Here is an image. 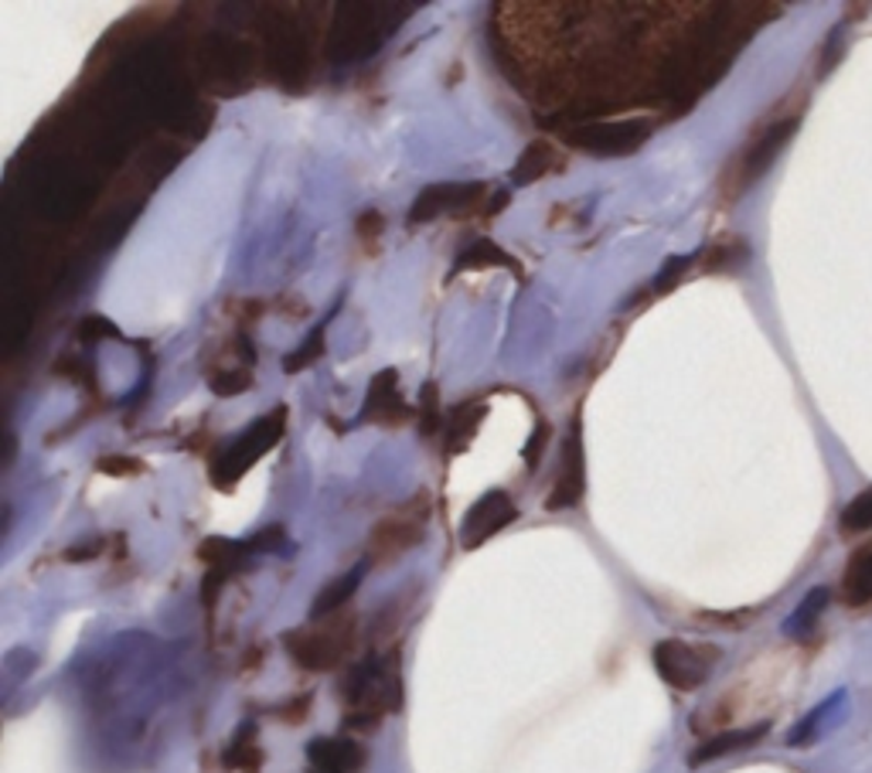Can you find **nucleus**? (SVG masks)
Returning <instances> with one entry per match:
<instances>
[{
    "instance_id": "obj_1",
    "label": "nucleus",
    "mask_w": 872,
    "mask_h": 773,
    "mask_svg": "<svg viewBox=\"0 0 872 773\" xmlns=\"http://www.w3.org/2000/svg\"><path fill=\"white\" fill-rule=\"evenodd\" d=\"M344 698H347V716L344 726L368 732L375 729L386 713L399 709L402 685H399V654L393 651L389 658H368L358 667H352L344 678Z\"/></svg>"
},
{
    "instance_id": "obj_2",
    "label": "nucleus",
    "mask_w": 872,
    "mask_h": 773,
    "mask_svg": "<svg viewBox=\"0 0 872 773\" xmlns=\"http://www.w3.org/2000/svg\"><path fill=\"white\" fill-rule=\"evenodd\" d=\"M355 617L331 614L324 620H313L310 627L290 630L284 638L290 658L307 667V672H331L355 648Z\"/></svg>"
},
{
    "instance_id": "obj_3",
    "label": "nucleus",
    "mask_w": 872,
    "mask_h": 773,
    "mask_svg": "<svg viewBox=\"0 0 872 773\" xmlns=\"http://www.w3.org/2000/svg\"><path fill=\"white\" fill-rule=\"evenodd\" d=\"M651 661L665 685L678 692L703 688L713 675V664L719 661V648L709 644H688V641H661L651 651Z\"/></svg>"
},
{
    "instance_id": "obj_4",
    "label": "nucleus",
    "mask_w": 872,
    "mask_h": 773,
    "mask_svg": "<svg viewBox=\"0 0 872 773\" xmlns=\"http://www.w3.org/2000/svg\"><path fill=\"white\" fill-rule=\"evenodd\" d=\"M284 423H287V409L280 406L276 412H269L266 419H260V423L242 437L232 450H225L222 453V464H212V477H216V484H232L242 471L246 467H253L260 456L284 437Z\"/></svg>"
},
{
    "instance_id": "obj_5",
    "label": "nucleus",
    "mask_w": 872,
    "mask_h": 773,
    "mask_svg": "<svg viewBox=\"0 0 872 773\" xmlns=\"http://www.w3.org/2000/svg\"><path fill=\"white\" fill-rule=\"evenodd\" d=\"M654 123L651 120H627V123H589L580 130L566 133V144L593 151V154H607V157H620L638 151L644 140L651 136Z\"/></svg>"
},
{
    "instance_id": "obj_6",
    "label": "nucleus",
    "mask_w": 872,
    "mask_h": 773,
    "mask_svg": "<svg viewBox=\"0 0 872 773\" xmlns=\"http://www.w3.org/2000/svg\"><path fill=\"white\" fill-rule=\"evenodd\" d=\"M518 518V508L515 501L508 498V490H487L484 498H477L464 521H461V545L471 552V549H481L492 535H498L501 529H508V524Z\"/></svg>"
},
{
    "instance_id": "obj_7",
    "label": "nucleus",
    "mask_w": 872,
    "mask_h": 773,
    "mask_svg": "<svg viewBox=\"0 0 872 773\" xmlns=\"http://www.w3.org/2000/svg\"><path fill=\"white\" fill-rule=\"evenodd\" d=\"M794 130H797V117H787V120H777V123H771L766 130L757 133V140H753V144L737 161V195L743 188L757 185V178H763L766 167L777 161V154L784 151V144L794 136Z\"/></svg>"
},
{
    "instance_id": "obj_8",
    "label": "nucleus",
    "mask_w": 872,
    "mask_h": 773,
    "mask_svg": "<svg viewBox=\"0 0 872 773\" xmlns=\"http://www.w3.org/2000/svg\"><path fill=\"white\" fill-rule=\"evenodd\" d=\"M487 195V185L467 181V185H430L416 195L409 208V225H423L440 216H461V208H474Z\"/></svg>"
},
{
    "instance_id": "obj_9",
    "label": "nucleus",
    "mask_w": 872,
    "mask_h": 773,
    "mask_svg": "<svg viewBox=\"0 0 872 773\" xmlns=\"http://www.w3.org/2000/svg\"><path fill=\"white\" fill-rule=\"evenodd\" d=\"M583 487H586V461H583V430H580V419H576L573 430H570V440L563 446L560 477H555L552 495L545 498V511L576 508L583 498Z\"/></svg>"
},
{
    "instance_id": "obj_10",
    "label": "nucleus",
    "mask_w": 872,
    "mask_h": 773,
    "mask_svg": "<svg viewBox=\"0 0 872 773\" xmlns=\"http://www.w3.org/2000/svg\"><path fill=\"white\" fill-rule=\"evenodd\" d=\"M396 385H399V375L393 368L372 378L368 396H365V409H362L365 423H368V419H375V423H382V427H399L412 416V409L402 402Z\"/></svg>"
},
{
    "instance_id": "obj_11",
    "label": "nucleus",
    "mask_w": 872,
    "mask_h": 773,
    "mask_svg": "<svg viewBox=\"0 0 872 773\" xmlns=\"http://www.w3.org/2000/svg\"><path fill=\"white\" fill-rule=\"evenodd\" d=\"M307 763L313 773H358L365 766V747L355 740H318L307 743Z\"/></svg>"
},
{
    "instance_id": "obj_12",
    "label": "nucleus",
    "mask_w": 872,
    "mask_h": 773,
    "mask_svg": "<svg viewBox=\"0 0 872 773\" xmlns=\"http://www.w3.org/2000/svg\"><path fill=\"white\" fill-rule=\"evenodd\" d=\"M423 539V524L412 518H389L375 524L372 542H368V559L375 562H389L396 555H402L406 549H412L416 542Z\"/></svg>"
},
{
    "instance_id": "obj_13",
    "label": "nucleus",
    "mask_w": 872,
    "mask_h": 773,
    "mask_svg": "<svg viewBox=\"0 0 872 773\" xmlns=\"http://www.w3.org/2000/svg\"><path fill=\"white\" fill-rule=\"evenodd\" d=\"M771 732V726L766 722H757V726H747V729H729V732H719V736H713V740H706V743H699L692 750V757H688V766L695 770V766H706V763H713V760H719V757H729V753H740V750H750V747H757L763 736Z\"/></svg>"
},
{
    "instance_id": "obj_14",
    "label": "nucleus",
    "mask_w": 872,
    "mask_h": 773,
    "mask_svg": "<svg viewBox=\"0 0 872 773\" xmlns=\"http://www.w3.org/2000/svg\"><path fill=\"white\" fill-rule=\"evenodd\" d=\"M842 600L849 607L872 604V542L849 555V566L842 576Z\"/></svg>"
},
{
    "instance_id": "obj_15",
    "label": "nucleus",
    "mask_w": 872,
    "mask_h": 773,
    "mask_svg": "<svg viewBox=\"0 0 872 773\" xmlns=\"http://www.w3.org/2000/svg\"><path fill=\"white\" fill-rule=\"evenodd\" d=\"M362 576H365V566H358V570H352V573H344L341 579H334L331 586H324L321 596H318V600H313V607H310V620H324V617H331V614H341L344 604L358 593Z\"/></svg>"
},
{
    "instance_id": "obj_16",
    "label": "nucleus",
    "mask_w": 872,
    "mask_h": 773,
    "mask_svg": "<svg viewBox=\"0 0 872 773\" xmlns=\"http://www.w3.org/2000/svg\"><path fill=\"white\" fill-rule=\"evenodd\" d=\"M201 562H208V570H222V573H235L242 570V562L253 555L250 542H232V539H205L198 549Z\"/></svg>"
},
{
    "instance_id": "obj_17",
    "label": "nucleus",
    "mask_w": 872,
    "mask_h": 773,
    "mask_svg": "<svg viewBox=\"0 0 872 773\" xmlns=\"http://www.w3.org/2000/svg\"><path fill=\"white\" fill-rule=\"evenodd\" d=\"M484 402H474V406H457L450 416V423H446V453L450 456H457L471 446L477 427H481V419H484Z\"/></svg>"
},
{
    "instance_id": "obj_18",
    "label": "nucleus",
    "mask_w": 872,
    "mask_h": 773,
    "mask_svg": "<svg viewBox=\"0 0 872 773\" xmlns=\"http://www.w3.org/2000/svg\"><path fill=\"white\" fill-rule=\"evenodd\" d=\"M555 164V151L549 140H532L526 147V154L518 157V164L511 167V185H532L539 181L542 174H549Z\"/></svg>"
},
{
    "instance_id": "obj_19",
    "label": "nucleus",
    "mask_w": 872,
    "mask_h": 773,
    "mask_svg": "<svg viewBox=\"0 0 872 773\" xmlns=\"http://www.w3.org/2000/svg\"><path fill=\"white\" fill-rule=\"evenodd\" d=\"M222 763H225L229 770H242V773H256V770H260L263 753H260V747H256V726H253V722H246V726H242V729L235 732V740L229 743Z\"/></svg>"
},
{
    "instance_id": "obj_20",
    "label": "nucleus",
    "mask_w": 872,
    "mask_h": 773,
    "mask_svg": "<svg viewBox=\"0 0 872 773\" xmlns=\"http://www.w3.org/2000/svg\"><path fill=\"white\" fill-rule=\"evenodd\" d=\"M484 266H508V269L518 273L515 259L505 250H498L492 239H477L474 245H467V250L457 256V263H453V276H457L461 269H484Z\"/></svg>"
},
{
    "instance_id": "obj_21",
    "label": "nucleus",
    "mask_w": 872,
    "mask_h": 773,
    "mask_svg": "<svg viewBox=\"0 0 872 773\" xmlns=\"http://www.w3.org/2000/svg\"><path fill=\"white\" fill-rule=\"evenodd\" d=\"M828 600H831V593L825 589V586H815L805 600H801V607L794 610V617L787 620V634H794V638H801V634H808V630L818 623V617L825 614V607H828Z\"/></svg>"
},
{
    "instance_id": "obj_22",
    "label": "nucleus",
    "mask_w": 872,
    "mask_h": 773,
    "mask_svg": "<svg viewBox=\"0 0 872 773\" xmlns=\"http://www.w3.org/2000/svg\"><path fill=\"white\" fill-rule=\"evenodd\" d=\"M842 535H865L872 532V487H865L862 495H856L846 508H842Z\"/></svg>"
},
{
    "instance_id": "obj_23",
    "label": "nucleus",
    "mask_w": 872,
    "mask_h": 773,
    "mask_svg": "<svg viewBox=\"0 0 872 773\" xmlns=\"http://www.w3.org/2000/svg\"><path fill=\"white\" fill-rule=\"evenodd\" d=\"M321 355H324V324H321V328H313L310 338L294 351V355L284 358V372H287V375H297V372L310 368L313 362H321Z\"/></svg>"
},
{
    "instance_id": "obj_24",
    "label": "nucleus",
    "mask_w": 872,
    "mask_h": 773,
    "mask_svg": "<svg viewBox=\"0 0 872 773\" xmlns=\"http://www.w3.org/2000/svg\"><path fill=\"white\" fill-rule=\"evenodd\" d=\"M208 385H212V393H216L219 399H229V396H239V393L253 389V372H246V368L216 372L212 378H208Z\"/></svg>"
},
{
    "instance_id": "obj_25",
    "label": "nucleus",
    "mask_w": 872,
    "mask_h": 773,
    "mask_svg": "<svg viewBox=\"0 0 872 773\" xmlns=\"http://www.w3.org/2000/svg\"><path fill=\"white\" fill-rule=\"evenodd\" d=\"M440 427H443L440 423V389H437V382H427L420 393V433L433 437Z\"/></svg>"
},
{
    "instance_id": "obj_26",
    "label": "nucleus",
    "mask_w": 872,
    "mask_h": 773,
    "mask_svg": "<svg viewBox=\"0 0 872 773\" xmlns=\"http://www.w3.org/2000/svg\"><path fill=\"white\" fill-rule=\"evenodd\" d=\"M747 245L743 242H722V245H713L706 253V269H729V266H740L747 259Z\"/></svg>"
},
{
    "instance_id": "obj_27",
    "label": "nucleus",
    "mask_w": 872,
    "mask_h": 773,
    "mask_svg": "<svg viewBox=\"0 0 872 773\" xmlns=\"http://www.w3.org/2000/svg\"><path fill=\"white\" fill-rule=\"evenodd\" d=\"M96 471H99V474H110V477H133V474H144V464L136 461V456L110 453V456H99V461H96Z\"/></svg>"
},
{
    "instance_id": "obj_28",
    "label": "nucleus",
    "mask_w": 872,
    "mask_h": 773,
    "mask_svg": "<svg viewBox=\"0 0 872 773\" xmlns=\"http://www.w3.org/2000/svg\"><path fill=\"white\" fill-rule=\"evenodd\" d=\"M688 263H692V256H675V259H669V266L661 269L658 279L651 284V294H654V297H658V294H669V290L678 284V279L688 273Z\"/></svg>"
},
{
    "instance_id": "obj_29",
    "label": "nucleus",
    "mask_w": 872,
    "mask_h": 773,
    "mask_svg": "<svg viewBox=\"0 0 872 773\" xmlns=\"http://www.w3.org/2000/svg\"><path fill=\"white\" fill-rule=\"evenodd\" d=\"M549 437H552V427L545 423V419H539L536 430H532V437H529V443H526V467H529V471H536V467H539V461H542V450H545Z\"/></svg>"
},
{
    "instance_id": "obj_30",
    "label": "nucleus",
    "mask_w": 872,
    "mask_h": 773,
    "mask_svg": "<svg viewBox=\"0 0 872 773\" xmlns=\"http://www.w3.org/2000/svg\"><path fill=\"white\" fill-rule=\"evenodd\" d=\"M99 338H120V331L113 321L99 318V313H89V318H82V324H79V341H99Z\"/></svg>"
},
{
    "instance_id": "obj_31",
    "label": "nucleus",
    "mask_w": 872,
    "mask_h": 773,
    "mask_svg": "<svg viewBox=\"0 0 872 773\" xmlns=\"http://www.w3.org/2000/svg\"><path fill=\"white\" fill-rule=\"evenodd\" d=\"M355 232L362 235V242H375L382 232H386V216L375 212V208H368V212H362V216H358V222H355Z\"/></svg>"
},
{
    "instance_id": "obj_32",
    "label": "nucleus",
    "mask_w": 872,
    "mask_h": 773,
    "mask_svg": "<svg viewBox=\"0 0 872 773\" xmlns=\"http://www.w3.org/2000/svg\"><path fill=\"white\" fill-rule=\"evenodd\" d=\"M253 552H273V549H280L284 545V524H269V529H263L256 539H250Z\"/></svg>"
},
{
    "instance_id": "obj_33",
    "label": "nucleus",
    "mask_w": 872,
    "mask_h": 773,
    "mask_svg": "<svg viewBox=\"0 0 872 773\" xmlns=\"http://www.w3.org/2000/svg\"><path fill=\"white\" fill-rule=\"evenodd\" d=\"M508 205V191H498L492 201H487V208H484V219H495V216H501V208Z\"/></svg>"
}]
</instances>
